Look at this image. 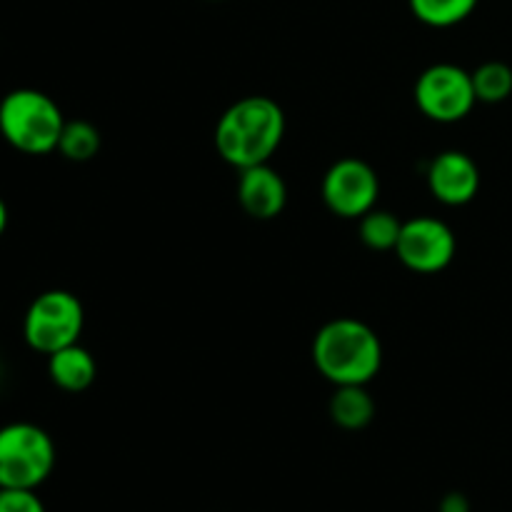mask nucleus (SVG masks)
Masks as SVG:
<instances>
[{
	"label": "nucleus",
	"instance_id": "nucleus-2",
	"mask_svg": "<svg viewBox=\"0 0 512 512\" xmlns=\"http://www.w3.org/2000/svg\"><path fill=\"white\" fill-rule=\"evenodd\" d=\"M313 363L335 388L368 385L380 373L383 345L375 330L360 320H330L313 340Z\"/></svg>",
	"mask_w": 512,
	"mask_h": 512
},
{
	"label": "nucleus",
	"instance_id": "nucleus-18",
	"mask_svg": "<svg viewBox=\"0 0 512 512\" xmlns=\"http://www.w3.org/2000/svg\"><path fill=\"white\" fill-rule=\"evenodd\" d=\"M438 512H470V500L465 498L463 493H448L443 500H440Z\"/></svg>",
	"mask_w": 512,
	"mask_h": 512
},
{
	"label": "nucleus",
	"instance_id": "nucleus-19",
	"mask_svg": "<svg viewBox=\"0 0 512 512\" xmlns=\"http://www.w3.org/2000/svg\"><path fill=\"white\" fill-rule=\"evenodd\" d=\"M5 228H8V205L0 198V235L5 233Z\"/></svg>",
	"mask_w": 512,
	"mask_h": 512
},
{
	"label": "nucleus",
	"instance_id": "nucleus-12",
	"mask_svg": "<svg viewBox=\"0 0 512 512\" xmlns=\"http://www.w3.org/2000/svg\"><path fill=\"white\" fill-rule=\"evenodd\" d=\"M330 418L343 430H363L375 418V400L365 385H338L330 398Z\"/></svg>",
	"mask_w": 512,
	"mask_h": 512
},
{
	"label": "nucleus",
	"instance_id": "nucleus-15",
	"mask_svg": "<svg viewBox=\"0 0 512 512\" xmlns=\"http://www.w3.org/2000/svg\"><path fill=\"white\" fill-rule=\"evenodd\" d=\"M473 88L478 103H503L512 95V68L500 60H488L473 70Z\"/></svg>",
	"mask_w": 512,
	"mask_h": 512
},
{
	"label": "nucleus",
	"instance_id": "nucleus-11",
	"mask_svg": "<svg viewBox=\"0 0 512 512\" xmlns=\"http://www.w3.org/2000/svg\"><path fill=\"white\" fill-rule=\"evenodd\" d=\"M48 375L65 393H83L93 385L95 375H98V365H95L90 350L73 343L48 355Z\"/></svg>",
	"mask_w": 512,
	"mask_h": 512
},
{
	"label": "nucleus",
	"instance_id": "nucleus-13",
	"mask_svg": "<svg viewBox=\"0 0 512 512\" xmlns=\"http://www.w3.org/2000/svg\"><path fill=\"white\" fill-rule=\"evenodd\" d=\"M420 23L430 28H453L473 15L478 0H408Z\"/></svg>",
	"mask_w": 512,
	"mask_h": 512
},
{
	"label": "nucleus",
	"instance_id": "nucleus-9",
	"mask_svg": "<svg viewBox=\"0 0 512 512\" xmlns=\"http://www.w3.org/2000/svg\"><path fill=\"white\" fill-rule=\"evenodd\" d=\"M428 188L443 205H468L480 190V168L468 153L445 150L428 168Z\"/></svg>",
	"mask_w": 512,
	"mask_h": 512
},
{
	"label": "nucleus",
	"instance_id": "nucleus-5",
	"mask_svg": "<svg viewBox=\"0 0 512 512\" xmlns=\"http://www.w3.org/2000/svg\"><path fill=\"white\" fill-rule=\"evenodd\" d=\"M85 325V310L78 295L68 290H45L30 303L23 320L25 343L43 355H53L78 343Z\"/></svg>",
	"mask_w": 512,
	"mask_h": 512
},
{
	"label": "nucleus",
	"instance_id": "nucleus-17",
	"mask_svg": "<svg viewBox=\"0 0 512 512\" xmlns=\"http://www.w3.org/2000/svg\"><path fill=\"white\" fill-rule=\"evenodd\" d=\"M0 512H45L35 490L0 488Z\"/></svg>",
	"mask_w": 512,
	"mask_h": 512
},
{
	"label": "nucleus",
	"instance_id": "nucleus-3",
	"mask_svg": "<svg viewBox=\"0 0 512 512\" xmlns=\"http://www.w3.org/2000/svg\"><path fill=\"white\" fill-rule=\"evenodd\" d=\"M63 128V110L40 90L18 88L0 100V135L20 153H53Z\"/></svg>",
	"mask_w": 512,
	"mask_h": 512
},
{
	"label": "nucleus",
	"instance_id": "nucleus-8",
	"mask_svg": "<svg viewBox=\"0 0 512 512\" xmlns=\"http://www.w3.org/2000/svg\"><path fill=\"white\" fill-rule=\"evenodd\" d=\"M455 248L458 243H455V235L448 223L430 218V215H418V218L403 223L395 253H398L400 263L413 273L433 275L453 263Z\"/></svg>",
	"mask_w": 512,
	"mask_h": 512
},
{
	"label": "nucleus",
	"instance_id": "nucleus-6",
	"mask_svg": "<svg viewBox=\"0 0 512 512\" xmlns=\"http://www.w3.org/2000/svg\"><path fill=\"white\" fill-rule=\"evenodd\" d=\"M415 103L435 123H458L478 103L473 75L453 63L430 65L415 83Z\"/></svg>",
	"mask_w": 512,
	"mask_h": 512
},
{
	"label": "nucleus",
	"instance_id": "nucleus-10",
	"mask_svg": "<svg viewBox=\"0 0 512 512\" xmlns=\"http://www.w3.org/2000/svg\"><path fill=\"white\" fill-rule=\"evenodd\" d=\"M238 203L250 218L273 220L288 203V185L268 163L250 165L238 175Z\"/></svg>",
	"mask_w": 512,
	"mask_h": 512
},
{
	"label": "nucleus",
	"instance_id": "nucleus-16",
	"mask_svg": "<svg viewBox=\"0 0 512 512\" xmlns=\"http://www.w3.org/2000/svg\"><path fill=\"white\" fill-rule=\"evenodd\" d=\"M403 230V220L390 210L373 208L360 218V240L368 245L370 250H395Z\"/></svg>",
	"mask_w": 512,
	"mask_h": 512
},
{
	"label": "nucleus",
	"instance_id": "nucleus-7",
	"mask_svg": "<svg viewBox=\"0 0 512 512\" xmlns=\"http://www.w3.org/2000/svg\"><path fill=\"white\" fill-rule=\"evenodd\" d=\"M380 195L378 173L360 158H343L330 165L323 178V200L338 218L358 220L375 208Z\"/></svg>",
	"mask_w": 512,
	"mask_h": 512
},
{
	"label": "nucleus",
	"instance_id": "nucleus-4",
	"mask_svg": "<svg viewBox=\"0 0 512 512\" xmlns=\"http://www.w3.org/2000/svg\"><path fill=\"white\" fill-rule=\"evenodd\" d=\"M55 443L40 425L0 428V488L38 490L55 468Z\"/></svg>",
	"mask_w": 512,
	"mask_h": 512
},
{
	"label": "nucleus",
	"instance_id": "nucleus-14",
	"mask_svg": "<svg viewBox=\"0 0 512 512\" xmlns=\"http://www.w3.org/2000/svg\"><path fill=\"white\" fill-rule=\"evenodd\" d=\"M58 150L63 158L73 160V163H88L100 150V130L88 120H65Z\"/></svg>",
	"mask_w": 512,
	"mask_h": 512
},
{
	"label": "nucleus",
	"instance_id": "nucleus-1",
	"mask_svg": "<svg viewBox=\"0 0 512 512\" xmlns=\"http://www.w3.org/2000/svg\"><path fill=\"white\" fill-rule=\"evenodd\" d=\"M285 138V113L273 98L248 95L230 105L215 128V148L238 170L268 163Z\"/></svg>",
	"mask_w": 512,
	"mask_h": 512
}]
</instances>
